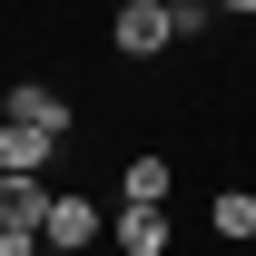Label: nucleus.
<instances>
[{
  "label": "nucleus",
  "instance_id": "f257e3e1",
  "mask_svg": "<svg viewBox=\"0 0 256 256\" xmlns=\"http://www.w3.org/2000/svg\"><path fill=\"white\" fill-rule=\"evenodd\" d=\"M108 40H118V60H158L168 40H178V10H168V0H118Z\"/></svg>",
  "mask_w": 256,
  "mask_h": 256
},
{
  "label": "nucleus",
  "instance_id": "f03ea898",
  "mask_svg": "<svg viewBox=\"0 0 256 256\" xmlns=\"http://www.w3.org/2000/svg\"><path fill=\"white\" fill-rule=\"evenodd\" d=\"M98 226H108V217H98L89 197H50V217H40V246H50V256H79V246H98Z\"/></svg>",
  "mask_w": 256,
  "mask_h": 256
},
{
  "label": "nucleus",
  "instance_id": "7ed1b4c3",
  "mask_svg": "<svg viewBox=\"0 0 256 256\" xmlns=\"http://www.w3.org/2000/svg\"><path fill=\"white\" fill-rule=\"evenodd\" d=\"M108 236H118V256H168V246H178L168 207H118V217H108Z\"/></svg>",
  "mask_w": 256,
  "mask_h": 256
},
{
  "label": "nucleus",
  "instance_id": "20e7f679",
  "mask_svg": "<svg viewBox=\"0 0 256 256\" xmlns=\"http://www.w3.org/2000/svg\"><path fill=\"white\" fill-rule=\"evenodd\" d=\"M0 118H20V128H50V138H69V98H60V89H40V79H20V89L0 98Z\"/></svg>",
  "mask_w": 256,
  "mask_h": 256
},
{
  "label": "nucleus",
  "instance_id": "39448f33",
  "mask_svg": "<svg viewBox=\"0 0 256 256\" xmlns=\"http://www.w3.org/2000/svg\"><path fill=\"white\" fill-rule=\"evenodd\" d=\"M50 197H60L50 178H20V168H0V226H40V217H50Z\"/></svg>",
  "mask_w": 256,
  "mask_h": 256
},
{
  "label": "nucleus",
  "instance_id": "423d86ee",
  "mask_svg": "<svg viewBox=\"0 0 256 256\" xmlns=\"http://www.w3.org/2000/svg\"><path fill=\"white\" fill-rule=\"evenodd\" d=\"M50 158H60V138H50V128H20V118H0V168H20V178H40Z\"/></svg>",
  "mask_w": 256,
  "mask_h": 256
},
{
  "label": "nucleus",
  "instance_id": "0eeeda50",
  "mask_svg": "<svg viewBox=\"0 0 256 256\" xmlns=\"http://www.w3.org/2000/svg\"><path fill=\"white\" fill-rule=\"evenodd\" d=\"M118 207H168V158H148V148H138V158L118 168Z\"/></svg>",
  "mask_w": 256,
  "mask_h": 256
},
{
  "label": "nucleus",
  "instance_id": "6e6552de",
  "mask_svg": "<svg viewBox=\"0 0 256 256\" xmlns=\"http://www.w3.org/2000/svg\"><path fill=\"white\" fill-rule=\"evenodd\" d=\"M207 226H217L226 246H236V236H256V197H246V188H217V207H207Z\"/></svg>",
  "mask_w": 256,
  "mask_h": 256
},
{
  "label": "nucleus",
  "instance_id": "1a4fd4ad",
  "mask_svg": "<svg viewBox=\"0 0 256 256\" xmlns=\"http://www.w3.org/2000/svg\"><path fill=\"white\" fill-rule=\"evenodd\" d=\"M168 10H178V40H207V30H217V0H168Z\"/></svg>",
  "mask_w": 256,
  "mask_h": 256
},
{
  "label": "nucleus",
  "instance_id": "9d476101",
  "mask_svg": "<svg viewBox=\"0 0 256 256\" xmlns=\"http://www.w3.org/2000/svg\"><path fill=\"white\" fill-rule=\"evenodd\" d=\"M0 256H50V246H40V226H0Z\"/></svg>",
  "mask_w": 256,
  "mask_h": 256
},
{
  "label": "nucleus",
  "instance_id": "9b49d317",
  "mask_svg": "<svg viewBox=\"0 0 256 256\" xmlns=\"http://www.w3.org/2000/svg\"><path fill=\"white\" fill-rule=\"evenodd\" d=\"M217 10H236V20H256V0H217Z\"/></svg>",
  "mask_w": 256,
  "mask_h": 256
}]
</instances>
